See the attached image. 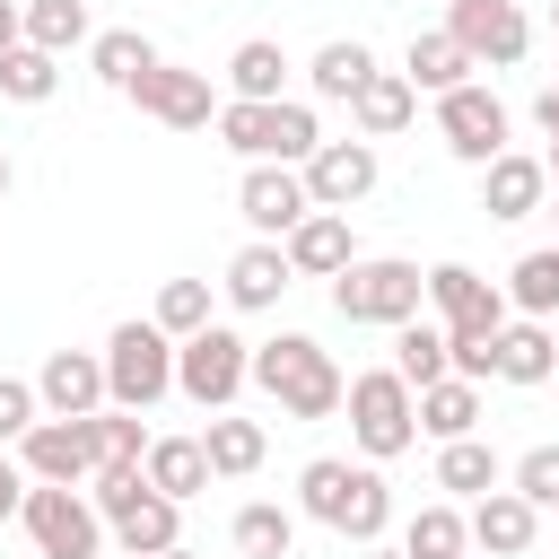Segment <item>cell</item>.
<instances>
[{
  "instance_id": "6da1fadb",
  "label": "cell",
  "mask_w": 559,
  "mask_h": 559,
  "mask_svg": "<svg viewBox=\"0 0 559 559\" xmlns=\"http://www.w3.org/2000/svg\"><path fill=\"white\" fill-rule=\"evenodd\" d=\"M245 384H262V393H271L288 419H332V411H341V393H349V376L332 367V349H323V341H306V332L253 341Z\"/></svg>"
},
{
  "instance_id": "7a4b0ae2",
  "label": "cell",
  "mask_w": 559,
  "mask_h": 559,
  "mask_svg": "<svg viewBox=\"0 0 559 559\" xmlns=\"http://www.w3.org/2000/svg\"><path fill=\"white\" fill-rule=\"evenodd\" d=\"M297 498H306V515L332 524L341 542H376V533L393 524L384 472H376V463H349V454H314V463L297 472Z\"/></svg>"
},
{
  "instance_id": "3957f363",
  "label": "cell",
  "mask_w": 559,
  "mask_h": 559,
  "mask_svg": "<svg viewBox=\"0 0 559 559\" xmlns=\"http://www.w3.org/2000/svg\"><path fill=\"white\" fill-rule=\"evenodd\" d=\"M210 122H218V140H227L245 166H262V157H271V166H306L314 140H323V131H314V105H288V96H271V105L227 96Z\"/></svg>"
},
{
  "instance_id": "277c9868",
  "label": "cell",
  "mask_w": 559,
  "mask_h": 559,
  "mask_svg": "<svg viewBox=\"0 0 559 559\" xmlns=\"http://www.w3.org/2000/svg\"><path fill=\"white\" fill-rule=\"evenodd\" d=\"M419 297H428V271L419 262H402V253H376V262H341L332 271V314L341 323H411L419 314Z\"/></svg>"
},
{
  "instance_id": "5b68a950",
  "label": "cell",
  "mask_w": 559,
  "mask_h": 559,
  "mask_svg": "<svg viewBox=\"0 0 559 559\" xmlns=\"http://www.w3.org/2000/svg\"><path fill=\"white\" fill-rule=\"evenodd\" d=\"M341 411H349V437H358V454H367V463H393V454H411V445H419V411H411V384H402L393 367L349 376Z\"/></svg>"
},
{
  "instance_id": "8992f818",
  "label": "cell",
  "mask_w": 559,
  "mask_h": 559,
  "mask_svg": "<svg viewBox=\"0 0 559 559\" xmlns=\"http://www.w3.org/2000/svg\"><path fill=\"white\" fill-rule=\"evenodd\" d=\"M26 542H35V559H105V515H96V498H79V489H61V480H26Z\"/></svg>"
},
{
  "instance_id": "52a82bcc",
  "label": "cell",
  "mask_w": 559,
  "mask_h": 559,
  "mask_svg": "<svg viewBox=\"0 0 559 559\" xmlns=\"http://www.w3.org/2000/svg\"><path fill=\"white\" fill-rule=\"evenodd\" d=\"M428 306L445 314V358H454V349H489L498 323H507V288L480 280L472 262H437V271H428Z\"/></svg>"
},
{
  "instance_id": "ba28073f",
  "label": "cell",
  "mask_w": 559,
  "mask_h": 559,
  "mask_svg": "<svg viewBox=\"0 0 559 559\" xmlns=\"http://www.w3.org/2000/svg\"><path fill=\"white\" fill-rule=\"evenodd\" d=\"M166 393H175V341L157 323H114V341H105V402L148 411Z\"/></svg>"
},
{
  "instance_id": "9c48e42d",
  "label": "cell",
  "mask_w": 559,
  "mask_h": 559,
  "mask_svg": "<svg viewBox=\"0 0 559 559\" xmlns=\"http://www.w3.org/2000/svg\"><path fill=\"white\" fill-rule=\"evenodd\" d=\"M245 358H253V341H236L227 323H201L192 341H175V393L201 411H227L245 393Z\"/></svg>"
},
{
  "instance_id": "30bf717a",
  "label": "cell",
  "mask_w": 559,
  "mask_h": 559,
  "mask_svg": "<svg viewBox=\"0 0 559 559\" xmlns=\"http://www.w3.org/2000/svg\"><path fill=\"white\" fill-rule=\"evenodd\" d=\"M445 35L472 52V70H515L524 44H533L515 0H445Z\"/></svg>"
},
{
  "instance_id": "8fae6325",
  "label": "cell",
  "mask_w": 559,
  "mask_h": 559,
  "mask_svg": "<svg viewBox=\"0 0 559 559\" xmlns=\"http://www.w3.org/2000/svg\"><path fill=\"white\" fill-rule=\"evenodd\" d=\"M148 122H166V131H210V114H218V96H210V70H183V61H148L131 87H122Z\"/></svg>"
},
{
  "instance_id": "7c38bea8",
  "label": "cell",
  "mask_w": 559,
  "mask_h": 559,
  "mask_svg": "<svg viewBox=\"0 0 559 559\" xmlns=\"http://www.w3.org/2000/svg\"><path fill=\"white\" fill-rule=\"evenodd\" d=\"M17 463H26V480H61V489H87V472H96V411L87 419H35L26 437H17Z\"/></svg>"
},
{
  "instance_id": "4fadbf2b",
  "label": "cell",
  "mask_w": 559,
  "mask_h": 559,
  "mask_svg": "<svg viewBox=\"0 0 559 559\" xmlns=\"http://www.w3.org/2000/svg\"><path fill=\"white\" fill-rule=\"evenodd\" d=\"M437 131H445V148H454L463 166H489V157L507 148V105H498L480 79H463V87L437 96Z\"/></svg>"
},
{
  "instance_id": "5bb4252c",
  "label": "cell",
  "mask_w": 559,
  "mask_h": 559,
  "mask_svg": "<svg viewBox=\"0 0 559 559\" xmlns=\"http://www.w3.org/2000/svg\"><path fill=\"white\" fill-rule=\"evenodd\" d=\"M297 175H306V201H314V210H358L384 166H376L367 140H314V157H306Z\"/></svg>"
},
{
  "instance_id": "9a60e30c",
  "label": "cell",
  "mask_w": 559,
  "mask_h": 559,
  "mask_svg": "<svg viewBox=\"0 0 559 559\" xmlns=\"http://www.w3.org/2000/svg\"><path fill=\"white\" fill-rule=\"evenodd\" d=\"M306 210H314V201H306V175H297V166H271V157H262V166H245V183H236V218H245L253 236H271V245H280Z\"/></svg>"
},
{
  "instance_id": "2e32d148",
  "label": "cell",
  "mask_w": 559,
  "mask_h": 559,
  "mask_svg": "<svg viewBox=\"0 0 559 559\" xmlns=\"http://www.w3.org/2000/svg\"><path fill=\"white\" fill-rule=\"evenodd\" d=\"M463 533H472V550H480V559H524V550H533V533H542V507H533V498H515V489H480V498H472V515H463Z\"/></svg>"
},
{
  "instance_id": "e0dca14e",
  "label": "cell",
  "mask_w": 559,
  "mask_h": 559,
  "mask_svg": "<svg viewBox=\"0 0 559 559\" xmlns=\"http://www.w3.org/2000/svg\"><path fill=\"white\" fill-rule=\"evenodd\" d=\"M35 402H44L52 419H87V411H105V349H52L44 376H35Z\"/></svg>"
},
{
  "instance_id": "ac0fdd59",
  "label": "cell",
  "mask_w": 559,
  "mask_h": 559,
  "mask_svg": "<svg viewBox=\"0 0 559 559\" xmlns=\"http://www.w3.org/2000/svg\"><path fill=\"white\" fill-rule=\"evenodd\" d=\"M280 253H288L297 280H332L341 262H358V245H349V210H306V218L280 236Z\"/></svg>"
},
{
  "instance_id": "d6986e66",
  "label": "cell",
  "mask_w": 559,
  "mask_h": 559,
  "mask_svg": "<svg viewBox=\"0 0 559 559\" xmlns=\"http://www.w3.org/2000/svg\"><path fill=\"white\" fill-rule=\"evenodd\" d=\"M542 192H550V166H542V157L498 148V157L480 166V210H489V218H533V210H542Z\"/></svg>"
},
{
  "instance_id": "ffe728a7",
  "label": "cell",
  "mask_w": 559,
  "mask_h": 559,
  "mask_svg": "<svg viewBox=\"0 0 559 559\" xmlns=\"http://www.w3.org/2000/svg\"><path fill=\"white\" fill-rule=\"evenodd\" d=\"M288 280H297L288 253H280L271 236H253V245L227 262V306H236V314H271V306L288 297Z\"/></svg>"
},
{
  "instance_id": "44dd1931",
  "label": "cell",
  "mask_w": 559,
  "mask_h": 559,
  "mask_svg": "<svg viewBox=\"0 0 559 559\" xmlns=\"http://www.w3.org/2000/svg\"><path fill=\"white\" fill-rule=\"evenodd\" d=\"M411 114H419V87H411L402 70H367V79H358V96H349V122H358V140H393Z\"/></svg>"
},
{
  "instance_id": "7402d4cb",
  "label": "cell",
  "mask_w": 559,
  "mask_h": 559,
  "mask_svg": "<svg viewBox=\"0 0 559 559\" xmlns=\"http://www.w3.org/2000/svg\"><path fill=\"white\" fill-rule=\"evenodd\" d=\"M550 367H559V341L542 332V314L498 323V341H489V376H507V384H542Z\"/></svg>"
},
{
  "instance_id": "603a6c76",
  "label": "cell",
  "mask_w": 559,
  "mask_h": 559,
  "mask_svg": "<svg viewBox=\"0 0 559 559\" xmlns=\"http://www.w3.org/2000/svg\"><path fill=\"white\" fill-rule=\"evenodd\" d=\"M201 454H210V480H245V472H262V454H271V437H262V419H236V411H210V428H201Z\"/></svg>"
},
{
  "instance_id": "cb8c5ba5",
  "label": "cell",
  "mask_w": 559,
  "mask_h": 559,
  "mask_svg": "<svg viewBox=\"0 0 559 559\" xmlns=\"http://www.w3.org/2000/svg\"><path fill=\"white\" fill-rule=\"evenodd\" d=\"M140 472H148V489H157V498H175V507L210 489V454H201V437H148Z\"/></svg>"
},
{
  "instance_id": "d4e9b609",
  "label": "cell",
  "mask_w": 559,
  "mask_h": 559,
  "mask_svg": "<svg viewBox=\"0 0 559 559\" xmlns=\"http://www.w3.org/2000/svg\"><path fill=\"white\" fill-rule=\"evenodd\" d=\"M114 542H122V559H157V550H175V542H183V507H175V498H157V489H140V498L114 515Z\"/></svg>"
},
{
  "instance_id": "484cf974",
  "label": "cell",
  "mask_w": 559,
  "mask_h": 559,
  "mask_svg": "<svg viewBox=\"0 0 559 559\" xmlns=\"http://www.w3.org/2000/svg\"><path fill=\"white\" fill-rule=\"evenodd\" d=\"M411 411H419V428L445 445V437H472L480 428V384L472 376H437V384H419L411 393Z\"/></svg>"
},
{
  "instance_id": "4316f807",
  "label": "cell",
  "mask_w": 559,
  "mask_h": 559,
  "mask_svg": "<svg viewBox=\"0 0 559 559\" xmlns=\"http://www.w3.org/2000/svg\"><path fill=\"white\" fill-rule=\"evenodd\" d=\"M402 79H411V87H428V96H445V87H463V79H472V52H463L445 26H428V35H411Z\"/></svg>"
},
{
  "instance_id": "83f0119b",
  "label": "cell",
  "mask_w": 559,
  "mask_h": 559,
  "mask_svg": "<svg viewBox=\"0 0 559 559\" xmlns=\"http://www.w3.org/2000/svg\"><path fill=\"white\" fill-rule=\"evenodd\" d=\"M498 480H507L498 445H480V437H445V445H437V489H454V498H480V489H498Z\"/></svg>"
},
{
  "instance_id": "f1b7e54d",
  "label": "cell",
  "mask_w": 559,
  "mask_h": 559,
  "mask_svg": "<svg viewBox=\"0 0 559 559\" xmlns=\"http://www.w3.org/2000/svg\"><path fill=\"white\" fill-rule=\"evenodd\" d=\"M393 376H402L411 393L437 384V376H454V367H445V323H419V314L393 323Z\"/></svg>"
},
{
  "instance_id": "f546056e",
  "label": "cell",
  "mask_w": 559,
  "mask_h": 559,
  "mask_svg": "<svg viewBox=\"0 0 559 559\" xmlns=\"http://www.w3.org/2000/svg\"><path fill=\"white\" fill-rule=\"evenodd\" d=\"M280 79H288V52H280L271 35H245V44L227 52V87H236V96L271 105V96H280Z\"/></svg>"
},
{
  "instance_id": "4dcf8cb0",
  "label": "cell",
  "mask_w": 559,
  "mask_h": 559,
  "mask_svg": "<svg viewBox=\"0 0 559 559\" xmlns=\"http://www.w3.org/2000/svg\"><path fill=\"white\" fill-rule=\"evenodd\" d=\"M87 61H96V79H105V87H131V79L157 61V44H148L140 26H105V35H87Z\"/></svg>"
},
{
  "instance_id": "1f68e13d",
  "label": "cell",
  "mask_w": 559,
  "mask_h": 559,
  "mask_svg": "<svg viewBox=\"0 0 559 559\" xmlns=\"http://www.w3.org/2000/svg\"><path fill=\"white\" fill-rule=\"evenodd\" d=\"M367 70H376V52H367L358 35H332V44L314 52V70H306V79H314V96H332V105H349Z\"/></svg>"
},
{
  "instance_id": "d6a6232c",
  "label": "cell",
  "mask_w": 559,
  "mask_h": 559,
  "mask_svg": "<svg viewBox=\"0 0 559 559\" xmlns=\"http://www.w3.org/2000/svg\"><path fill=\"white\" fill-rule=\"evenodd\" d=\"M61 87V52H35V44H9L0 52V96L9 105H44Z\"/></svg>"
},
{
  "instance_id": "836d02e7",
  "label": "cell",
  "mask_w": 559,
  "mask_h": 559,
  "mask_svg": "<svg viewBox=\"0 0 559 559\" xmlns=\"http://www.w3.org/2000/svg\"><path fill=\"white\" fill-rule=\"evenodd\" d=\"M96 26H87V0H26V44L35 52H79Z\"/></svg>"
},
{
  "instance_id": "e575fe53",
  "label": "cell",
  "mask_w": 559,
  "mask_h": 559,
  "mask_svg": "<svg viewBox=\"0 0 559 559\" xmlns=\"http://www.w3.org/2000/svg\"><path fill=\"white\" fill-rule=\"evenodd\" d=\"M472 550V533H463V507H419L411 515V533H402V559H463Z\"/></svg>"
},
{
  "instance_id": "d590c367",
  "label": "cell",
  "mask_w": 559,
  "mask_h": 559,
  "mask_svg": "<svg viewBox=\"0 0 559 559\" xmlns=\"http://www.w3.org/2000/svg\"><path fill=\"white\" fill-rule=\"evenodd\" d=\"M288 542H297V515L288 507H236V550L245 559H288Z\"/></svg>"
},
{
  "instance_id": "8d00e7d4",
  "label": "cell",
  "mask_w": 559,
  "mask_h": 559,
  "mask_svg": "<svg viewBox=\"0 0 559 559\" xmlns=\"http://www.w3.org/2000/svg\"><path fill=\"white\" fill-rule=\"evenodd\" d=\"M507 297L524 314H559V245H533L515 271H507Z\"/></svg>"
},
{
  "instance_id": "74e56055",
  "label": "cell",
  "mask_w": 559,
  "mask_h": 559,
  "mask_svg": "<svg viewBox=\"0 0 559 559\" xmlns=\"http://www.w3.org/2000/svg\"><path fill=\"white\" fill-rule=\"evenodd\" d=\"M166 341H192L201 323H210V280H166L157 288V314H148Z\"/></svg>"
},
{
  "instance_id": "f35d334b",
  "label": "cell",
  "mask_w": 559,
  "mask_h": 559,
  "mask_svg": "<svg viewBox=\"0 0 559 559\" xmlns=\"http://www.w3.org/2000/svg\"><path fill=\"white\" fill-rule=\"evenodd\" d=\"M140 454H148V428H140V411L105 402V411H96V463H140Z\"/></svg>"
},
{
  "instance_id": "ab89813d",
  "label": "cell",
  "mask_w": 559,
  "mask_h": 559,
  "mask_svg": "<svg viewBox=\"0 0 559 559\" xmlns=\"http://www.w3.org/2000/svg\"><path fill=\"white\" fill-rule=\"evenodd\" d=\"M515 498H533V507H559V445H533V454H515Z\"/></svg>"
},
{
  "instance_id": "60d3db41",
  "label": "cell",
  "mask_w": 559,
  "mask_h": 559,
  "mask_svg": "<svg viewBox=\"0 0 559 559\" xmlns=\"http://www.w3.org/2000/svg\"><path fill=\"white\" fill-rule=\"evenodd\" d=\"M44 419V402H35V384H17V376H0V445H17L26 428Z\"/></svg>"
},
{
  "instance_id": "b9f144b4",
  "label": "cell",
  "mask_w": 559,
  "mask_h": 559,
  "mask_svg": "<svg viewBox=\"0 0 559 559\" xmlns=\"http://www.w3.org/2000/svg\"><path fill=\"white\" fill-rule=\"evenodd\" d=\"M17 507H26V463H17L9 445H0V524H9Z\"/></svg>"
},
{
  "instance_id": "7bdbcfd3",
  "label": "cell",
  "mask_w": 559,
  "mask_h": 559,
  "mask_svg": "<svg viewBox=\"0 0 559 559\" xmlns=\"http://www.w3.org/2000/svg\"><path fill=\"white\" fill-rule=\"evenodd\" d=\"M9 44H26V9H17V0H0V52H9Z\"/></svg>"
},
{
  "instance_id": "ee69618b",
  "label": "cell",
  "mask_w": 559,
  "mask_h": 559,
  "mask_svg": "<svg viewBox=\"0 0 559 559\" xmlns=\"http://www.w3.org/2000/svg\"><path fill=\"white\" fill-rule=\"evenodd\" d=\"M533 122H542V131H559V87H542V96H533Z\"/></svg>"
},
{
  "instance_id": "f6af8a7d",
  "label": "cell",
  "mask_w": 559,
  "mask_h": 559,
  "mask_svg": "<svg viewBox=\"0 0 559 559\" xmlns=\"http://www.w3.org/2000/svg\"><path fill=\"white\" fill-rule=\"evenodd\" d=\"M9 183H17V166H9V148H0V201H9Z\"/></svg>"
},
{
  "instance_id": "bcb514c9",
  "label": "cell",
  "mask_w": 559,
  "mask_h": 559,
  "mask_svg": "<svg viewBox=\"0 0 559 559\" xmlns=\"http://www.w3.org/2000/svg\"><path fill=\"white\" fill-rule=\"evenodd\" d=\"M157 559H201V550H183V542H175V550H157Z\"/></svg>"
},
{
  "instance_id": "7dc6e473",
  "label": "cell",
  "mask_w": 559,
  "mask_h": 559,
  "mask_svg": "<svg viewBox=\"0 0 559 559\" xmlns=\"http://www.w3.org/2000/svg\"><path fill=\"white\" fill-rule=\"evenodd\" d=\"M542 166H550V175H559V131H550V157H542Z\"/></svg>"
},
{
  "instance_id": "c3c4849f",
  "label": "cell",
  "mask_w": 559,
  "mask_h": 559,
  "mask_svg": "<svg viewBox=\"0 0 559 559\" xmlns=\"http://www.w3.org/2000/svg\"><path fill=\"white\" fill-rule=\"evenodd\" d=\"M367 559H402V550H367Z\"/></svg>"
},
{
  "instance_id": "681fc988",
  "label": "cell",
  "mask_w": 559,
  "mask_h": 559,
  "mask_svg": "<svg viewBox=\"0 0 559 559\" xmlns=\"http://www.w3.org/2000/svg\"><path fill=\"white\" fill-rule=\"evenodd\" d=\"M550 26H559V0H550Z\"/></svg>"
},
{
  "instance_id": "f907efd6",
  "label": "cell",
  "mask_w": 559,
  "mask_h": 559,
  "mask_svg": "<svg viewBox=\"0 0 559 559\" xmlns=\"http://www.w3.org/2000/svg\"><path fill=\"white\" fill-rule=\"evenodd\" d=\"M550 218H559V201H550Z\"/></svg>"
}]
</instances>
